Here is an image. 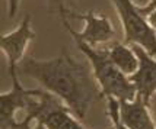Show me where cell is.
Listing matches in <instances>:
<instances>
[{
  "label": "cell",
  "instance_id": "1",
  "mask_svg": "<svg viewBox=\"0 0 156 129\" xmlns=\"http://www.w3.org/2000/svg\"><path fill=\"white\" fill-rule=\"evenodd\" d=\"M19 74L35 80L41 88L57 96L79 121L85 119L90 106L102 99L92 70L66 49L53 60L25 57L18 65Z\"/></svg>",
  "mask_w": 156,
  "mask_h": 129
},
{
  "label": "cell",
  "instance_id": "2",
  "mask_svg": "<svg viewBox=\"0 0 156 129\" xmlns=\"http://www.w3.org/2000/svg\"><path fill=\"white\" fill-rule=\"evenodd\" d=\"M63 104L53 93L44 88H25L13 78L10 90L0 94V128L32 129V123Z\"/></svg>",
  "mask_w": 156,
  "mask_h": 129
},
{
  "label": "cell",
  "instance_id": "3",
  "mask_svg": "<svg viewBox=\"0 0 156 129\" xmlns=\"http://www.w3.org/2000/svg\"><path fill=\"white\" fill-rule=\"evenodd\" d=\"M76 47L85 54L88 62L90 64L92 73L99 86L102 97H115L120 102H131L137 97V88L131 83L130 77L122 74L109 60L105 47L94 48L86 42L75 39Z\"/></svg>",
  "mask_w": 156,
  "mask_h": 129
},
{
  "label": "cell",
  "instance_id": "4",
  "mask_svg": "<svg viewBox=\"0 0 156 129\" xmlns=\"http://www.w3.org/2000/svg\"><path fill=\"white\" fill-rule=\"evenodd\" d=\"M122 28V36L127 45H139L156 58V32L149 26L133 0H111Z\"/></svg>",
  "mask_w": 156,
  "mask_h": 129
},
{
  "label": "cell",
  "instance_id": "5",
  "mask_svg": "<svg viewBox=\"0 0 156 129\" xmlns=\"http://www.w3.org/2000/svg\"><path fill=\"white\" fill-rule=\"evenodd\" d=\"M61 23L73 39L86 42L94 48L112 42L115 36V29L108 18L104 15H95L92 10L86 13L70 12L69 18L61 16Z\"/></svg>",
  "mask_w": 156,
  "mask_h": 129
},
{
  "label": "cell",
  "instance_id": "6",
  "mask_svg": "<svg viewBox=\"0 0 156 129\" xmlns=\"http://www.w3.org/2000/svg\"><path fill=\"white\" fill-rule=\"evenodd\" d=\"M35 32L31 28V15H25L19 26L0 38V48L7 60V71L10 78H18V65L25 58L27 48L35 39Z\"/></svg>",
  "mask_w": 156,
  "mask_h": 129
},
{
  "label": "cell",
  "instance_id": "7",
  "mask_svg": "<svg viewBox=\"0 0 156 129\" xmlns=\"http://www.w3.org/2000/svg\"><path fill=\"white\" fill-rule=\"evenodd\" d=\"M131 47L139 57V68L134 74L130 75V80L136 86L137 96L149 106L150 99L156 94V58L139 45Z\"/></svg>",
  "mask_w": 156,
  "mask_h": 129
},
{
  "label": "cell",
  "instance_id": "8",
  "mask_svg": "<svg viewBox=\"0 0 156 129\" xmlns=\"http://www.w3.org/2000/svg\"><path fill=\"white\" fill-rule=\"evenodd\" d=\"M120 115L129 129H156L149 106L139 96L131 102H120Z\"/></svg>",
  "mask_w": 156,
  "mask_h": 129
},
{
  "label": "cell",
  "instance_id": "9",
  "mask_svg": "<svg viewBox=\"0 0 156 129\" xmlns=\"http://www.w3.org/2000/svg\"><path fill=\"white\" fill-rule=\"evenodd\" d=\"M107 52H108L109 60L114 62L122 74H126L127 77L133 75L139 68V57H137L136 51L133 49L131 45H127L126 42H118L112 41L104 45Z\"/></svg>",
  "mask_w": 156,
  "mask_h": 129
},
{
  "label": "cell",
  "instance_id": "10",
  "mask_svg": "<svg viewBox=\"0 0 156 129\" xmlns=\"http://www.w3.org/2000/svg\"><path fill=\"white\" fill-rule=\"evenodd\" d=\"M48 126V129H88L80 123V121L76 117L66 104L60 108H55L54 110L48 112L45 116L40 119ZM112 129V128H108Z\"/></svg>",
  "mask_w": 156,
  "mask_h": 129
},
{
  "label": "cell",
  "instance_id": "11",
  "mask_svg": "<svg viewBox=\"0 0 156 129\" xmlns=\"http://www.w3.org/2000/svg\"><path fill=\"white\" fill-rule=\"evenodd\" d=\"M105 100H107V116H108V119L111 121V128L112 129H129L121 121L120 100H117L115 97H112V96L105 97Z\"/></svg>",
  "mask_w": 156,
  "mask_h": 129
},
{
  "label": "cell",
  "instance_id": "12",
  "mask_svg": "<svg viewBox=\"0 0 156 129\" xmlns=\"http://www.w3.org/2000/svg\"><path fill=\"white\" fill-rule=\"evenodd\" d=\"M48 2V10L51 13H57L61 16H67L69 18V13L72 12V3L75 0H47Z\"/></svg>",
  "mask_w": 156,
  "mask_h": 129
},
{
  "label": "cell",
  "instance_id": "13",
  "mask_svg": "<svg viewBox=\"0 0 156 129\" xmlns=\"http://www.w3.org/2000/svg\"><path fill=\"white\" fill-rule=\"evenodd\" d=\"M137 9H139V12H140L143 16H146L150 10L156 9V0H147V3H146V5H143V6H137Z\"/></svg>",
  "mask_w": 156,
  "mask_h": 129
},
{
  "label": "cell",
  "instance_id": "14",
  "mask_svg": "<svg viewBox=\"0 0 156 129\" xmlns=\"http://www.w3.org/2000/svg\"><path fill=\"white\" fill-rule=\"evenodd\" d=\"M19 3H20V0H7V10H9V16L10 18H13L15 15L18 13Z\"/></svg>",
  "mask_w": 156,
  "mask_h": 129
},
{
  "label": "cell",
  "instance_id": "15",
  "mask_svg": "<svg viewBox=\"0 0 156 129\" xmlns=\"http://www.w3.org/2000/svg\"><path fill=\"white\" fill-rule=\"evenodd\" d=\"M144 18H146V21H147V23H149V26L156 32V9L150 10V12L146 15Z\"/></svg>",
  "mask_w": 156,
  "mask_h": 129
},
{
  "label": "cell",
  "instance_id": "16",
  "mask_svg": "<svg viewBox=\"0 0 156 129\" xmlns=\"http://www.w3.org/2000/svg\"><path fill=\"white\" fill-rule=\"evenodd\" d=\"M149 109H150V112H152V116H153V119H155V122H156V94L150 99V102H149Z\"/></svg>",
  "mask_w": 156,
  "mask_h": 129
},
{
  "label": "cell",
  "instance_id": "17",
  "mask_svg": "<svg viewBox=\"0 0 156 129\" xmlns=\"http://www.w3.org/2000/svg\"><path fill=\"white\" fill-rule=\"evenodd\" d=\"M32 129H48V126L45 125L44 122H41V121H38L37 123H34V128Z\"/></svg>",
  "mask_w": 156,
  "mask_h": 129
}]
</instances>
